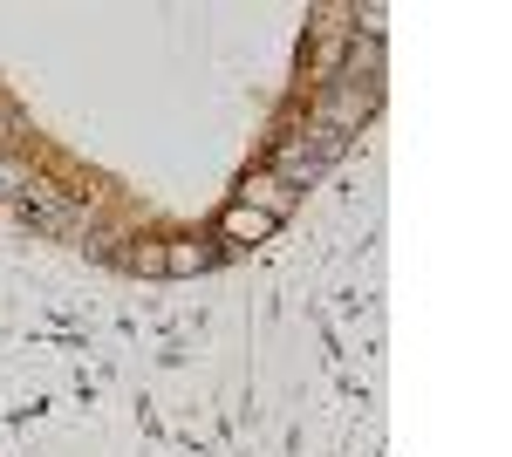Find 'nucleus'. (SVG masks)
I'll list each match as a JSON object with an SVG mask.
<instances>
[{"mask_svg": "<svg viewBox=\"0 0 512 457\" xmlns=\"http://www.w3.org/2000/svg\"><path fill=\"white\" fill-rule=\"evenodd\" d=\"M342 157H349V137H335V130L308 123V130H287V137L274 144V164H267V171H274L280 185L308 191L315 178H328V171H335Z\"/></svg>", "mask_w": 512, "mask_h": 457, "instance_id": "obj_1", "label": "nucleus"}, {"mask_svg": "<svg viewBox=\"0 0 512 457\" xmlns=\"http://www.w3.org/2000/svg\"><path fill=\"white\" fill-rule=\"evenodd\" d=\"M14 205H21V219H28L35 232H55V239H82V232H89V212H82V205L69 198V191L41 185V178H35L28 191H21Z\"/></svg>", "mask_w": 512, "mask_h": 457, "instance_id": "obj_2", "label": "nucleus"}, {"mask_svg": "<svg viewBox=\"0 0 512 457\" xmlns=\"http://www.w3.org/2000/svg\"><path fill=\"white\" fill-rule=\"evenodd\" d=\"M376 89H349V82H321L315 89V123L321 130H335V137H355L369 116H376Z\"/></svg>", "mask_w": 512, "mask_h": 457, "instance_id": "obj_3", "label": "nucleus"}, {"mask_svg": "<svg viewBox=\"0 0 512 457\" xmlns=\"http://www.w3.org/2000/svg\"><path fill=\"white\" fill-rule=\"evenodd\" d=\"M239 205H253L260 219H294V185H280L274 171H246V185H239Z\"/></svg>", "mask_w": 512, "mask_h": 457, "instance_id": "obj_4", "label": "nucleus"}, {"mask_svg": "<svg viewBox=\"0 0 512 457\" xmlns=\"http://www.w3.org/2000/svg\"><path fill=\"white\" fill-rule=\"evenodd\" d=\"M274 219H260L253 205H226V219H219V239H233V246H260V239H274Z\"/></svg>", "mask_w": 512, "mask_h": 457, "instance_id": "obj_5", "label": "nucleus"}, {"mask_svg": "<svg viewBox=\"0 0 512 457\" xmlns=\"http://www.w3.org/2000/svg\"><path fill=\"white\" fill-rule=\"evenodd\" d=\"M212 267V246H198V239H164V273L171 280H192V273Z\"/></svg>", "mask_w": 512, "mask_h": 457, "instance_id": "obj_6", "label": "nucleus"}, {"mask_svg": "<svg viewBox=\"0 0 512 457\" xmlns=\"http://www.w3.org/2000/svg\"><path fill=\"white\" fill-rule=\"evenodd\" d=\"M123 267L130 273H164V239H137V246L123 253Z\"/></svg>", "mask_w": 512, "mask_h": 457, "instance_id": "obj_7", "label": "nucleus"}, {"mask_svg": "<svg viewBox=\"0 0 512 457\" xmlns=\"http://www.w3.org/2000/svg\"><path fill=\"white\" fill-rule=\"evenodd\" d=\"M28 185H35V171H28L21 157H0V191H7V198H21Z\"/></svg>", "mask_w": 512, "mask_h": 457, "instance_id": "obj_8", "label": "nucleus"}, {"mask_svg": "<svg viewBox=\"0 0 512 457\" xmlns=\"http://www.w3.org/2000/svg\"><path fill=\"white\" fill-rule=\"evenodd\" d=\"M14 130H21V123H14V110H0V157H7V144H14Z\"/></svg>", "mask_w": 512, "mask_h": 457, "instance_id": "obj_9", "label": "nucleus"}]
</instances>
